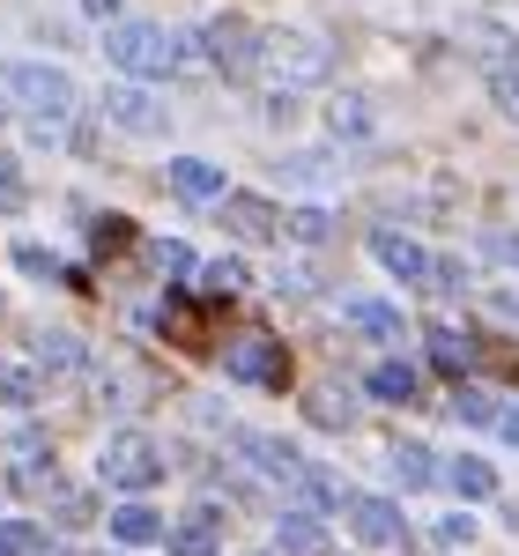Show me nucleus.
Returning <instances> with one entry per match:
<instances>
[{
    "label": "nucleus",
    "instance_id": "obj_31",
    "mask_svg": "<svg viewBox=\"0 0 519 556\" xmlns=\"http://www.w3.org/2000/svg\"><path fill=\"white\" fill-rule=\"evenodd\" d=\"M0 401H15V408H38V379H30V371H0Z\"/></svg>",
    "mask_w": 519,
    "mask_h": 556
},
{
    "label": "nucleus",
    "instance_id": "obj_12",
    "mask_svg": "<svg viewBox=\"0 0 519 556\" xmlns=\"http://www.w3.org/2000/svg\"><path fill=\"white\" fill-rule=\"evenodd\" d=\"M216 542H223V513L216 505H201V513H186L172 527V556H216Z\"/></svg>",
    "mask_w": 519,
    "mask_h": 556
},
{
    "label": "nucleus",
    "instance_id": "obj_1",
    "mask_svg": "<svg viewBox=\"0 0 519 556\" xmlns=\"http://www.w3.org/2000/svg\"><path fill=\"white\" fill-rule=\"evenodd\" d=\"M260 75L275 83V97L319 89L327 75H334V45L312 38V30H267V38H260Z\"/></svg>",
    "mask_w": 519,
    "mask_h": 556
},
{
    "label": "nucleus",
    "instance_id": "obj_7",
    "mask_svg": "<svg viewBox=\"0 0 519 556\" xmlns=\"http://www.w3.org/2000/svg\"><path fill=\"white\" fill-rule=\"evenodd\" d=\"M201 45H208V60H216L223 75H245V67H260V38L245 15H216L208 30H201Z\"/></svg>",
    "mask_w": 519,
    "mask_h": 556
},
{
    "label": "nucleus",
    "instance_id": "obj_38",
    "mask_svg": "<svg viewBox=\"0 0 519 556\" xmlns=\"http://www.w3.org/2000/svg\"><path fill=\"white\" fill-rule=\"evenodd\" d=\"M497 430H505V438L519 445V408H505V416H497Z\"/></svg>",
    "mask_w": 519,
    "mask_h": 556
},
{
    "label": "nucleus",
    "instance_id": "obj_6",
    "mask_svg": "<svg viewBox=\"0 0 519 556\" xmlns=\"http://www.w3.org/2000/svg\"><path fill=\"white\" fill-rule=\"evenodd\" d=\"M453 45H460L468 60H482L490 75L519 67V38L505 30V23H490V15H460V23H453Z\"/></svg>",
    "mask_w": 519,
    "mask_h": 556
},
{
    "label": "nucleus",
    "instance_id": "obj_10",
    "mask_svg": "<svg viewBox=\"0 0 519 556\" xmlns=\"http://www.w3.org/2000/svg\"><path fill=\"white\" fill-rule=\"evenodd\" d=\"M104 119H119L127 134H164V104H156L149 89L119 83V89H104Z\"/></svg>",
    "mask_w": 519,
    "mask_h": 556
},
{
    "label": "nucleus",
    "instance_id": "obj_36",
    "mask_svg": "<svg viewBox=\"0 0 519 556\" xmlns=\"http://www.w3.org/2000/svg\"><path fill=\"white\" fill-rule=\"evenodd\" d=\"M490 253L505 260V267H519V230H497V238H490Z\"/></svg>",
    "mask_w": 519,
    "mask_h": 556
},
{
    "label": "nucleus",
    "instance_id": "obj_15",
    "mask_svg": "<svg viewBox=\"0 0 519 556\" xmlns=\"http://www.w3.org/2000/svg\"><path fill=\"white\" fill-rule=\"evenodd\" d=\"M342 319L356 327V334H371V342H401V312H393V304H379V298H349Z\"/></svg>",
    "mask_w": 519,
    "mask_h": 556
},
{
    "label": "nucleus",
    "instance_id": "obj_34",
    "mask_svg": "<svg viewBox=\"0 0 519 556\" xmlns=\"http://www.w3.org/2000/svg\"><path fill=\"white\" fill-rule=\"evenodd\" d=\"M8 208H23V178H15L8 156H0V215H8Z\"/></svg>",
    "mask_w": 519,
    "mask_h": 556
},
{
    "label": "nucleus",
    "instance_id": "obj_26",
    "mask_svg": "<svg viewBox=\"0 0 519 556\" xmlns=\"http://www.w3.org/2000/svg\"><path fill=\"white\" fill-rule=\"evenodd\" d=\"M327 230H334L327 208H290L282 215V238H298V245H327Z\"/></svg>",
    "mask_w": 519,
    "mask_h": 556
},
{
    "label": "nucleus",
    "instance_id": "obj_4",
    "mask_svg": "<svg viewBox=\"0 0 519 556\" xmlns=\"http://www.w3.org/2000/svg\"><path fill=\"white\" fill-rule=\"evenodd\" d=\"M97 475H104L112 490H149V482L164 475V453H156V438H141V430H119V438L104 445Z\"/></svg>",
    "mask_w": 519,
    "mask_h": 556
},
{
    "label": "nucleus",
    "instance_id": "obj_19",
    "mask_svg": "<svg viewBox=\"0 0 519 556\" xmlns=\"http://www.w3.org/2000/svg\"><path fill=\"white\" fill-rule=\"evenodd\" d=\"M238 445H245L267 475H282V482H298V475H304V453H298V445H282V438H238Z\"/></svg>",
    "mask_w": 519,
    "mask_h": 556
},
{
    "label": "nucleus",
    "instance_id": "obj_35",
    "mask_svg": "<svg viewBox=\"0 0 519 556\" xmlns=\"http://www.w3.org/2000/svg\"><path fill=\"white\" fill-rule=\"evenodd\" d=\"M156 267H164V275H193V253H186V245H156Z\"/></svg>",
    "mask_w": 519,
    "mask_h": 556
},
{
    "label": "nucleus",
    "instance_id": "obj_2",
    "mask_svg": "<svg viewBox=\"0 0 519 556\" xmlns=\"http://www.w3.org/2000/svg\"><path fill=\"white\" fill-rule=\"evenodd\" d=\"M104 52H112V67H127V75H172L178 67V38H164L156 23H112V30H104Z\"/></svg>",
    "mask_w": 519,
    "mask_h": 556
},
{
    "label": "nucleus",
    "instance_id": "obj_5",
    "mask_svg": "<svg viewBox=\"0 0 519 556\" xmlns=\"http://www.w3.org/2000/svg\"><path fill=\"white\" fill-rule=\"evenodd\" d=\"M223 371L245 386H290V356H282V342H267V334H238V342L223 349Z\"/></svg>",
    "mask_w": 519,
    "mask_h": 556
},
{
    "label": "nucleus",
    "instance_id": "obj_30",
    "mask_svg": "<svg viewBox=\"0 0 519 556\" xmlns=\"http://www.w3.org/2000/svg\"><path fill=\"white\" fill-rule=\"evenodd\" d=\"M15 267H23V275H45V282H60V275H67V267L45 253V245H15Z\"/></svg>",
    "mask_w": 519,
    "mask_h": 556
},
{
    "label": "nucleus",
    "instance_id": "obj_18",
    "mask_svg": "<svg viewBox=\"0 0 519 556\" xmlns=\"http://www.w3.org/2000/svg\"><path fill=\"white\" fill-rule=\"evenodd\" d=\"M423 342H431L438 371H468V364H476V334H460V327H431Z\"/></svg>",
    "mask_w": 519,
    "mask_h": 556
},
{
    "label": "nucleus",
    "instance_id": "obj_37",
    "mask_svg": "<svg viewBox=\"0 0 519 556\" xmlns=\"http://www.w3.org/2000/svg\"><path fill=\"white\" fill-rule=\"evenodd\" d=\"M89 15H104V23H119V0H83Z\"/></svg>",
    "mask_w": 519,
    "mask_h": 556
},
{
    "label": "nucleus",
    "instance_id": "obj_24",
    "mask_svg": "<svg viewBox=\"0 0 519 556\" xmlns=\"http://www.w3.org/2000/svg\"><path fill=\"white\" fill-rule=\"evenodd\" d=\"M453 416H460V424H497L505 408H497V393H482V386H453Z\"/></svg>",
    "mask_w": 519,
    "mask_h": 556
},
{
    "label": "nucleus",
    "instance_id": "obj_3",
    "mask_svg": "<svg viewBox=\"0 0 519 556\" xmlns=\"http://www.w3.org/2000/svg\"><path fill=\"white\" fill-rule=\"evenodd\" d=\"M8 104L30 119H67L75 112V83L60 67H8Z\"/></svg>",
    "mask_w": 519,
    "mask_h": 556
},
{
    "label": "nucleus",
    "instance_id": "obj_16",
    "mask_svg": "<svg viewBox=\"0 0 519 556\" xmlns=\"http://www.w3.org/2000/svg\"><path fill=\"white\" fill-rule=\"evenodd\" d=\"M275 542H282V556H327V527L312 513H282L275 519Z\"/></svg>",
    "mask_w": 519,
    "mask_h": 556
},
{
    "label": "nucleus",
    "instance_id": "obj_21",
    "mask_svg": "<svg viewBox=\"0 0 519 556\" xmlns=\"http://www.w3.org/2000/svg\"><path fill=\"white\" fill-rule=\"evenodd\" d=\"M304 416H312L319 430H349V424H356V401L334 393V386H319V393H304Z\"/></svg>",
    "mask_w": 519,
    "mask_h": 556
},
{
    "label": "nucleus",
    "instance_id": "obj_14",
    "mask_svg": "<svg viewBox=\"0 0 519 556\" xmlns=\"http://www.w3.org/2000/svg\"><path fill=\"white\" fill-rule=\"evenodd\" d=\"M172 193L178 201H216L223 208V172L208 164V156H178L172 164Z\"/></svg>",
    "mask_w": 519,
    "mask_h": 556
},
{
    "label": "nucleus",
    "instance_id": "obj_20",
    "mask_svg": "<svg viewBox=\"0 0 519 556\" xmlns=\"http://www.w3.org/2000/svg\"><path fill=\"white\" fill-rule=\"evenodd\" d=\"M112 534H119L127 549H141V542H164V513H149V505H119V513H112Z\"/></svg>",
    "mask_w": 519,
    "mask_h": 556
},
{
    "label": "nucleus",
    "instance_id": "obj_25",
    "mask_svg": "<svg viewBox=\"0 0 519 556\" xmlns=\"http://www.w3.org/2000/svg\"><path fill=\"white\" fill-rule=\"evenodd\" d=\"M201 290H208V298H230V290H245V260H238V253L208 260V267H201Z\"/></svg>",
    "mask_w": 519,
    "mask_h": 556
},
{
    "label": "nucleus",
    "instance_id": "obj_22",
    "mask_svg": "<svg viewBox=\"0 0 519 556\" xmlns=\"http://www.w3.org/2000/svg\"><path fill=\"white\" fill-rule=\"evenodd\" d=\"M38 364L45 371H83L89 364V349L67 334V327H52V334H38Z\"/></svg>",
    "mask_w": 519,
    "mask_h": 556
},
{
    "label": "nucleus",
    "instance_id": "obj_32",
    "mask_svg": "<svg viewBox=\"0 0 519 556\" xmlns=\"http://www.w3.org/2000/svg\"><path fill=\"white\" fill-rule=\"evenodd\" d=\"M490 97H497V112H505V119H519V67L490 75Z\"/></svg>",
    "mask_w": 519,
    "mask_h": 556
},
{
    "label": "nucleus",
    "instance_id": "obj_11",
    "mask_svg": "<svg viewBox=\"0 0 519 556\" xmlns=\"http://www.w3.org/2000/svg\"><path fill=\"white\" fill-rule=\"evenodd\" d=\"M223 230H230V238H275V230H282V215L267 208V201H253V193H223Z\"/></svg>",
    "mask_w": 519,
    "mask_h": 556
},
{
    "label": "nucleus",
    "instance_id": "obj_28",
    "mask_svg": "<svg viewBox=\"0 0 519 556\" xmlns=\"http://www.w3.org/2000/svg\"><path fill=\"white\" fill-rule=\"evenodd\" d=\"M45 534L30 527V519H0V556H38Z\"/></svg>",
    "mask_w": 519,
    "mask_h": 556
},
{
    "label": "nucleus",
    "instance_id": "obj_13",
    "mask_svg": "<svg viewBox=\"0 0 519 556\" xmlns=\"http://www.w3.org/2000/svg\"><path fill=\"white\" fill-rule=\"evenodd\" d=\"M371 393H379V401H393V408H408V401H416V393H423V371H416V364H408V356H387V364H371Z\"/></svg>",
    "mask_w": 519,
    "mask_h": 556
},
{
    "label": "nucleus",
    "instance_id": "obj_29",
    "mask_svg": "<svg viewBox=\"0 0 519 556\" xmlns=\"http://www.w3.org/2000/svg\"><path fill=\"white\" fill-rule=\"evenodd\" d=\"M164 319H172V334H178V342H186V349H201V312H193V304H164Z\"/></svg>",
    "mask_w": 519,
    "mask_h": 556
},
{
    "label": "nucleus",
    "instance_id": "obj_9",
    "mask_svg": "<svg viewBox=\"0 0 519 556\" xmlns=\"http://www.w3.org/2000/svg\"><path fill=\"white\" fill-rule=\"evenodd\" d=\"M342 513H349V534L356 542H371V549H393L401 542V505L393 497H349Z\"/></svg>",
    "mask_w": 519,
    "mask_h": 556
},
{
    "label": "nucleus",
    "instance_id": "obj_8",
    "mask_svg": "<svg viewBox=\"0 0 519 556\" xmlns=\"http://www.w3.org/2000/svg\"><path fill=\"white\" fill-rule=\"evenodd\" d=\"M371 253H379V267H387L393 282H423L431 290V275H438V260L416 245V238H401V230H371Z\"/></svg>",
    "mask_w": 519,
    "mask_h": 556
},
{
    "label": "nucleus",
    "instance_id": "obj_27",
    "mask_svg": "<svg viewBox=\"0 0 519 556\" xmlns=\"http://www.w3.org/2000/svg\"><path fill=\"white\" fill-rule=\"evenodd\" d=\"M445 482H453L460 497H490V490H497V475H490V460H453V468H445Z\"/></svg>",
    "mask_w": 519,
    "mask_h": 556
},
{
    "label": "nucleus",
    "instance_id": "obj_33",
    "mask_svg": "<svg viewBox=\"0 0 519 556\" xmlns=\"http://www.w3.org/2000/svg\"><path fill=\"white\" fill-rule=\"evenodd\" d=\"M89 238H97V253H119V245H127L134 230H127V215H104V223H97Z\"/></svg>",
    "mask_w": 519,
    "mask_h": 556
},
{
    "label": "nucleus",
    "instance_id": "obj_17",
    "mask_svg": "<svg viewBox=\"0 0 519 556\" xmlns=\"http://www.w3.org/2000/svg\"><path fill=\"white\" fill-rule=\"evenodd\" d=\"M327 127L349 134V141H364V134L379 127V112H371V97H356V89H349V97H334V104H327Z\"/></svg>",
    "mask_w": 519,
    "mask_h": 556
},
{
    "label": "nucleus",
    "instance_id": "obj_23",
    "mask_svg": "<svg viewBox=\"0 0 519 556\" xmlns=\"http://www.w3.org/2000/svg\"><path fill=\"white\" fill-rule=\"evenodd\" d=\"M387 468H393V482H401V490H423V482H438V468H431V453H423V445H393Z\"/></svg>",
    "mask_w": 519,
    "mask_h": 556
}]
</instances>
